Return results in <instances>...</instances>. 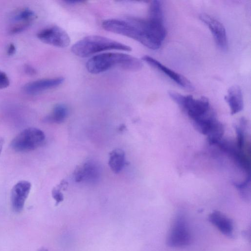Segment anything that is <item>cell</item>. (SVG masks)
<instances>
[{"label":"cell","mask_w":251,"mask_h":251,"mask_svg":"<svg viewBox=\"0 0 251 251\" xmlns=\"http://www.w3.org/2000/svg\"><path fill=\"white\" fill-rule=\"evenodd\" d=\"M102 27L107 31L132 38L152 50L160 48L167 35L163 22L149 18L108 19L103 21Z\"/></svg>","instance_id":"cell-1"},{"label":"cell","mask_w":251,"mask_h":251,"mask_svg":"<svg viewBox=\"0 0 251 251\" xmlns=\"http://www.w3.org/2000/svg\"><path fill=\"white\" fill-rule=\"evenodd\" d=\"M143 64L132 56L121 53H106L96 55L88 60L86 67L93 74L106 72L112 68L118 67L130 71L141 70Z\"/></svg>","instance_id":"cell-2"},{"label":"cell","mask_w":251,"mask_h":251,"mask_svg":"<svg viewBox=\"0 0 251 251\" xmlns=\"http://www.w3.org/2000/svg\"><path fill=\"white\" fill-rule=\"evenodd\" d=\"M110 50L130 52L132 48L112 39L99 35L88 36L74 44L72 52L80 58H86L95 54Z\"/></svg>","instance_id":"cell-3"},{"label":"cell","mask_w":251,"mask_h":251,"mask_svg":"<svg viewBox=\"0 0 251 251\" xmlns=\"http://www.w3.org/2000/svg\"><path fill=\"white\" fill-rule=\"evenodd\" d=\"M169 95L193 121L202 117L213 110L209 100L205 97L196 99L191 95L185 96L172 91L169 92Z\"/></svg>","instance_id":"cell-4"},{"label":"cell","mask_w":251,"mask_h":251,"mask_svg":"<svg viewBox=\"0 0 251 251\" xmlns=\"http://www.w3.org/2000/svg\"><path fill=\"white\" fill-rule=\"evenodd\" d=\"M45 140L44 132L35 128L25 129L11 143V147L16 152H27L40 147Z\"/></svg>","instance_id":"cell-5"},{"label":"cell","mask_w":251,"mask_h":251,"mask_svg":"<svg viewBox=\"0 0 251 251\" xmlns=\"http://www.w3.org/2000/svg\"><path fill=\"white\" fill-rule=\"evenodd\" d=\"M191 235L186 218L183 215L177 216L167 239L171 247H184L189 245Z\"/></svg>","instance_id":"cell-6"},{"label":"cell","mask_w":251,"mask_h":251,"mask_svg":"<svg viewBox=\"0 0 251 251\" xmlns=\"http://www.w3.org/2000/svg\"><path fill=\"white\" fill-rule=\"evenodd\" d=\"M37 37L43 42L59 48H66L71 43L68 34L58 26H51L40 31Z\"/></svg>","instance_id":"cell-7"},{"label":"cell","mask_w":251,"mask_h":251,"mask_svg":"<svg viewBox=\"0 0 251 251\" xmlns=\"http://www.w3.org/2000/svg\"><path fill=\"white\" fill-rule=\"evenodd\" d=\"M76 182H85L89 184H95L101 178V169L99 165L93 161H88L77 167L74 173Z\"/></svg>","instance_id":"cell-8"},{"label":"cell","mask_w":251,"mask_h":251,"mask_svg":"<svg viewBox=\"0 0 251 251\" xmlns=\"http://www.w3.org/2000/svg\"><path fill=\"white\" fill-rule=\"evenodd\" d=\"M200 18L211 30L218 48L223 51H227L228 39L223 25L215 18L206 14L201 15Z\"/></svg>","instance_id":"cell-9"},{"label":"cell","mask_w":251,"mask_h":251,"mask_svg":"<svg viewBox=\"0 0 251 251\" xmlns=\"http://www.w3.org/2000/svg\"><path fill=\"white\" fill-rule=\"evenodd\" d=\"M32 185L27 181H21L13 187L11 192V203L14 211L21 213L30 194Z\"/></svg>","instance_id":"cell-10"},{"label":"cell","mask_w":251,"mask_h":251,"mask_svg":"<svg viewBox=\"0 0 251 251\" xmlns=\"http://www.w3.org/2000/svg\"><path fill=\"white\" fill-rule=\"evenodd\" d=\"M142 60L150 66L166 74L182 87L190 91L194 90L193 85L187 78L168 68L158 61L148 56L143 57Z\"/></svg>","instance_id":"cell-11"},{"label":"cell","mask_w":251,"mask_h":251,"mask_svg":"<svg viewBox=\"0 0 251 251\" xmlns=\"http://www.w3.org/2000/svg\"><path fill=\"white\" fill-rule=\"evenodd\" d=\"M65 81V78L58 77L43 79L27 84L25 86V91L30 94H37L42 91L58 87Z\"/></svg>","instance_id":"cell-12"},{"label":"cell","mask_w":251,"mask_h":251,"mask_svg":"<svg viewBox=\"0 0 251 251\" xmlns=\"http://www.w3.org/2000/svg\"><path fill=\"white\" fill-rule=\"evenodd\" d=\"M209 221L224 235L231 237L234 236L233 221L220 212H213L209 216Z\"/></svg>","instance_id":"cell-13"},{"label":"cell","mask_w":251,"mask_h":251,"mask_svg":"<svg viewBox=\"0 0 251 251\" xmlns=\"http://www.w3.org/2000/svg\"><path fill=\"white\" fill-rule=\"evenodd\" d=\"M225 99L228 103L232 115L240 112L243 108V99L241 89L238 85L231 86Z\"/></svg>","instance_id":"cell-14"},{"label":"cell","mask_w":251,"mask_h":251,"mask_svg":"<svg viewBox=\"0 0 251 251\" xmlns=\"http://www.w3.org/2000/svg\"><path fill=\"white\" fill-rule=\"evenodd\" d=\"M126 165L125 153L121 149H116L110 153L109 165L116 174L120 173Z\"/></svg>","instance_id":"cell-15"},{"label":"cell","mask_w":251,"mask_h":251,"mask_svg":"<svg viewBox=\"0 0 251 251\" xmlns=\"http://www.w3.org/2000/svg\"><path fill=\"white\" fill-rule=\"evenodd\" d=\"M68 114V109L66 105L58 104L55 106L52 113L46 118V120L50 123L60 124L67 119Z\"/></svg>","instance_id":"cell-16"},{"label":"cell","mask_w":251,"mask_h":251,"mask_svg":"<svg viewBox=\"0 0 251 251\" xmlns=\"http://www.w3.org/2000/svg\"><path fill=\"white\" fill-rule=\"evenodd\" d=\"M246 120L242 118L240 121V124L235 127L237 134L236 145L239 149L244 151L245 144V130Z\"/></svg>","instance_id":"cell-17"},{"label":"cell","mask_w":251,"mask_h":251,"mask_svg":"<svg viewBox=\"0 0 251 251\" xmlns=\"http://www.w3.org/2000/svg\"><path fill=\"white\" fill-rule=\"evenodd\" d=\"M67 183L64 180L57 187L53 189L52 194L53 198L56 201V206L59 205L60 203L63 201L64 196L61 190L62 188L67 187Z\"/></svg>","instance_id":"cell-18"},{"label":"cell","mask_w":251,"mask_h":251,"mask_svg":"<svg viewBox=\"0 0 251 251\" xmlns=\"http://www.w3.org/2000/svg\"><path fill=\"white\" fill-rule=\"evenodd\" d=\"M35 17V14L29 9H25L18 13L15 17V19L17 21L30 22Z\"/></svg>","instance_id":"cell-19"},{"label":"cell","mask_w":251,"mask_h":251,"mask_svg":"<svg viewBox=\"0 0 251 251\" xmlns=\"http://www.w3.org/2000/svg\"><path fill=\"white\" fill-rule=\"evenodd\" d=\"M10 80L7 74L0 71V89L7 87L10 85Z\"/></svg>","instance_id":"cell-20"},{"label":"cell","mask_w":251,"mask_h":251,"mask_svg":"<svg viewBox=\"0 0 251 251\" xmlns=\"http://www.w3.org/2000/svg\"><path fill=\"white\" fill-rule=\"evenodd\" d=\"M30 25V22H24L16 25L11 30L12 34L18 33L24 31Z\"/></svg>","instance_id":"cell-21"},{"label":"cell","mask_w":251,"mask_h":251,"mask_svg":"<svg viewBox=\"0 0 251 251\" xmlns=\"http://www.w3.org/2000/svg\"><path fill=\"white\" fill-rule=\"evenodd\" d=\"M16 52V46L14 44H11L8 49V54L12 56L15 54Z\"/></svg>","instance_id":"cell-22"},{"label":"cell","mask_w":251,"mask_h":251,"mask_svg":"<svg viewBox=\"0 0 251 251\" xmlns=\"http://www.w3.org/2000/svg\"><path fill=\"white\" fill-rule=\"evenodd\" d=\"M25 71L27 74L33 75L36 74V70L32 67L27 66L25 67Z\"/></svg>","instance_id":"cell-23"},{"label":"cell","mask_w":251,"mask_h":251,"mask_svg":"<svg viewBox=\"0 0 251 251\" xmlns=\"http://www.w3.org/2000/svg\"><path fill=\"white\" fill-rule=\"evenodd\" d=\"M4 142L5 141L4 138L0 136V155H1V152L2 151Z\"/></svg>","instance_id":"cell-24"},{"label":"cell","mask_w":251,"mask_h":251,"mask_svg":"<svg viewBox=\"0 0 251 251\" xmlns=\"http://www.w3.org/2000/svg\"><path fill=\"white\" fill-rule=\"evenodd\" d=\"M66 3L68 5H76L79 3H81L82 1H72V0H69V1H65Z\"/></svg>","instance_id":"cell-25"},{"label":"cell","mask_w":251,"mask_h":251,"mask_svg":"<svg viewBox=\"0 0 251 251\" xmlns=\"http://www.w3.org/2000/svg\"><path fill=\"white\" fill-rule=\"evenodd\" d=\"M38 251H48V250L45 248H42Z\"/></svg>","instance_id":"cell-26"}]
</instances>
